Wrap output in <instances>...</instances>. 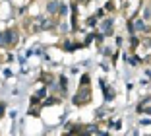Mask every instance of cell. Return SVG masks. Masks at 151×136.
I'll return each instance as SVG.
<instances>
[{
	"mask_svg": "<svg viewBox=\"0 0 151 136\" xmlns=\"http://www.w3.org/2000/svg\"><path fill=\"white\" fill-rule=\"evenodd\" d=\"M18 39H19L18 29H14V27H10V29H4V47H16Z\"/></svg>",
	"mask_w": 151,
	"mask_h": 136,
	"instance_id": "1",
	"label": "cell"
},
{
	"mask_svg": "<svg viewBox=\"0 0 151 136\" xmlns=\"http://www.w3.org/2000/svg\"><path fill=\"white\" fill-rule=\"evenodd\" d=\"M130 31L132 33H145V31H149V27H147V22H143L142 18H134L130 23Z\"/></svg>",
	"mask_w": 151,
	"mask_h": 136,
	"instance_id": "2",
	"label": "cell"
},
{
	"mask_svg": "<svg viewBox=\"0 0 151 136\" xmlns=\"http://www.w3.org/2000/svg\"><path fill=\"white\" fill-rule=\"evenodd\" d=\"M89 99H91L89 88H81L80 92H78V95L74 97V103H76V105H83V103H89Z\"/></svg>",
	"mask_w": 151,
	"mask_h": 136,
	"instance_id": "3",
	"label": "cell"
},
{
	"mask_svg": "<svg viewBox=\"0 0 151 136\" xmlns=\"http://www.w3.org/2000/svg\"><path fill=\"white\" fill-rule=\"evenodd\" d=\"M101 35H112V22H111V20H103V23H101Z\"/></svg>",
	"mask_w": 151,
	"mask_h": 136,
	"instance_id": "4",
	"label": "cell"
},
{
	"mask_svg": "<svg viewBox=\"0 0 151 136\" xmlns=\"http://www.w3.org/2000/svg\"><path fill=\"white\" fill-rule=\"evenodd\" d=\"M58 8H60V0H52V2H49V4H47V12H49L50 16H56V14H58Z\"/></svg>",
	"mask_w": 151,
	"mask_h": 136,
	"instance_id": "5",
	"label": "cell"
},
{
	"mask_svg": "<svg viewBox=\"0 0 151 136\" xmlns=\"http://www.w3.org/2000/svg\"><path fill=\"white\" fill-rule=\"evenodd\" d=\"M142 20H143V22H151V8H149V6H145V8H143Z\"/></svg>",
	"mask_w": 151,
	"mask_h": 136,
	"instance_id": "6",
	"label": "cell"
},
{
	"mask_svg": "<svg viewBox=\"0 0 151 136\" xmlns=\"http://www.w3.org/2000/svg\"><path fill=\"white\" fill-rule=\"evenodd\" d=\"M105 97H107V99H114V89L112 88H105Z\"/></svg>",
	"mask_w": 151,
	"mask_h": 136,
	"instance_id": "7",
	"label": "cell"
},
{
	"mask_svg": "<svg viewBox=\"0 0 151 136\" xmlns=\"http://www.w3.org/2000/svg\"><path fill=\"white\" fill-rule=\"evenodd\" d=\"M4 113H6V103H2V101H0V117H2Z\"/></svg>",
	"mask_w": 151,
	"mask_h": 136,
	"instance_id": "8",
	"label": "cell"
}]
</instances>
